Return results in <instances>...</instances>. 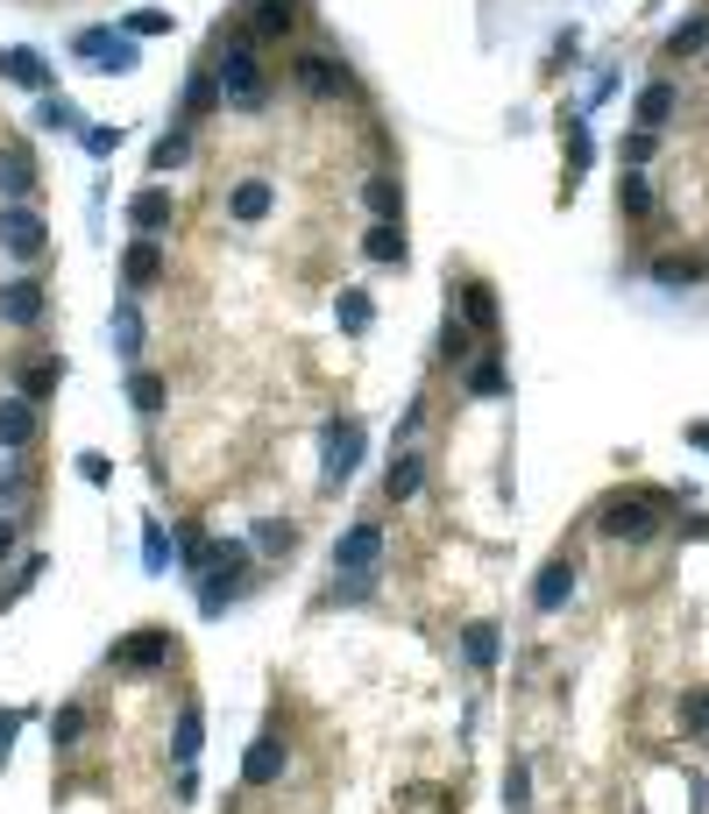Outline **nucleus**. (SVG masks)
<instances>
[{"label": "nucleus", "mask_w": 709, "mask_h": 814, "mask_svg": "<svg viewBox=\"0 0 709 814\" xmlns=\"http://www.w3.org/2000/svg\"><path fill=\"white\" fill-rule=\"evenodd\" d=\"M362 206H370L376 220H397V206H405V191H397V178H370V185H362Z\"/></svg>", "instance_id": "obj_27"}, {"label": "nucleus", "mask_w": 709, "mask_h": 814, "mask_svg": "<svg viewBox=\"0 0 709 814\" xmlns=\"http://www.w3.org/2000/svg\"><path fill=\"white\" fill-rule=\"evenodd\" d=\"M170 652H178V637H170V631H128L121 645H114V666L157 673V666H170Z\"/></svg>", "instance_id": "obj_5"}, {"label": "nucleus", "mask_w": 709, "mask_h": 814, "mask_svg": "<svg viewBox=\"0 0 709 814\" xmlns=\"http://www.w3.org/2000/svg\"><path fill=\"white\" fill-rule=\"evenodd\" d=\"M43 128H79V107H71V100H43Z\"/></svg>", "instance_id": "obj_42"}, {"label": "nucleus", "mask_w": 709, "mask_h": 814, "mask_svg": "<svg viewBox=\"0 0 709 814\" xmlns=\"http://www.w3.org/2000/svg\"><path fill=\"white\" fill-rule=\"evenodd\" d=\"M298 86L319 92V100H327V92H348V64H334V57H298Z\"/></svg>", "instance_id": "obj_13"}, {"label": "nucleus", "mask_w": 709, "mask_h": 814, "mask_svg": "<svg viewBox=\"0 0 709 814\" xmlns=\"http://www.w3.org/2000/svg\"><path fill=\"white\" fill-rule=\"evenodd\" d=\"M0 248H8L14 262H36V256L50 248V227L36 220L29 206H0Z\"/></svg>", "instance_id": "obj_3"}, {"label": "nucleus", "mask_w": 709, "mask_h": 814, "mask_svg": "<svg viewBox=\"0 0 709 814\" xmlns=\"http://www.w3.org/2000/svg\"><path fill=\"white\" fill-rule=\"evenodd\" d=\"M292 546H298L292 517H263V525H256V553H292Z\"/></svg>", "instance_id": "obj_31"}, {"label": "nucleus", "mask_w": 709, "mask_h": 814, "mask_svg": "<svg viewBox=\"0 0 709 814\" xmlns=\"http://www.w3.org/2000/svg\"><path fill=\"white\" fill-rule=\"evenodd\" d=\"M121 277L136 284V290H142V284H157V277H164V256H157V241H136V248H128Z\"/></svg>", "instance_id": "obj_24"}, {"label": "nucleus", "mask_w": 709, "mask_h": 814, "mask_svg": "<svg viewBox=\"0 0 709 814\" xmlns=\"http://www.w3.org/2000/svg\"><path fill=\"white\" fill-rule=\"evenodd\" d=\"M284 736H256V751H248V765H242V780L248 786H270V780H284Z\"/></svg>", "instance_id": "obj_11"}, {"label": "nucleus", "mask_w": 709, "mask_h": 814, "mask_svg": "<svg viewBox=\"0 0 709 814\" xmlns=\"http://www.w3.org/2000/svg\"><path fill=\"white\" fill-rule=\"evenodd\" d=\"M29 433H36V404L0 397V447H29Z\"/></svg>", "instance_id": "obj_14"}, {"label": "nucleus", "mask_w": 709, "mask_h": 814, "mask_svg": "<svg viewBox=\"0 0 709 814\" xmlns=\"http://www.w3.org/2000/svg\"><path fill=\"white\" fill-rule=\"evenodd\" d=\"M0 79L22 86V92H43V86H50V64H43L36 50H0Z\"/></svg>", "instance_id": "obj_12"}, {"label": "nucleus", "mask_w": 709, "mask_h": 814, "mask_svg": "<svg viewBox=\"0 0 709 814\" xmlns=\"http://www.w3.org/2000/svg\"><path fill=\"white\" fill-rule=\"evenodd\" d=\"M86 57V64H100V71H136V43L128 36H107V29H86L79 43H71Z\"/></svg>", "instance_id": "obj_7"}, {"label": "nucleus", "mask_w": 709, "mask_h": 814, "mask_svg": "<svg viewBox=\"0 0 709 814\" xmlns=\"http://www.w3.org/2000/svg\"><path fill=\"white\" fill-rule=\"evenodd\" d=\"M227 212H235V220H263V212H270V185H263V178H242L235 199H227Z\"/></svg>", "instance_id": "obj_25"}, {"label": "nucleus", "mask_w": 709, "mask_h": 814, "mask_svg": "<svg viewBox=\"0 0 709 814\" xmlns=\"http://www.w3.org/2000/svg\"><path fill=\"white\" fill-rule=\"evenodd\" d=\"M582 170H589V128H582V121H568V185L582 178Z\"/></svg>", "instance_id": "obj_37"}, {"label": "nucleus", "mask_w": 709, "mask_h": 814, "mask_svg": "<svg viewBox=\"0 0 709 814\" xmlns=\"http://www.w3.org/2000/svg\"><path fill=\"white\" fill-rule=\"evenodd\" d=\"M86 729H92V715H86V708H57L50 744H57V751H71V744H86Z\"/></svg>", "instance_id": "obj_30"}, {"label": "nucleus", "mask_w": 709, "mask_h": 814, "mask_svg": "<svg viewBox=\"0 0 709 814\" xmlns=\"http://www.w3.org/2000/svg\"><path fill=\"white\" fill-rule=\"evenodd\" d=\"M341 326H348V334H370V298H362V290H341Z\"/></svg>", "instance_id": "obj_39"}, {"label": "nucleus", "mask_w": 709, "mask_h": 814, "mask_svg": "<svg viewBox=\"0 0 709 814\" xmlns=\"http://www.w3.org/2000/svg\"><path fill=\"white\" fill-rule=\"evenodd\" d=\"M618 212H624V220H646V212H653V185H646L639 170H624V178H618Z\"/></svg>", "instance_id": "obj_23"}, {"label": "nucleus", "mask_w": 709, "mask_h": 814, "mask_svg": "<svg viewBox=\"0 0 709 814\" xmlns=\"http://www.w3.org/2000/svg\"><path fill=\"white\" fill-rule=\"evenodd\" d=\"M0 191H8V206H22L29 191H36V157H29L22 142L0 149Z\"/></svg>", "instance_id": "obj_9"}, {"label": "nucleus", "mask_w": 709, "mask_h": 814, "mask_svg": "<svg viewBox=\"0 0 709 814\" xmlns=\"http://www.w3.org/2000/svg\"><path fill=\"white\" fill-rule=\"evenodd\" d=\"M199 736H206V723H199V708H185L178 715V758L191 765V758H199Z\"/></svg>", "instance_id": "obj_38"}, {"label": "nucleus", "mask_w": 709, "mask_h": 814, "mask_svg": "<svg viewBox=\"0 0 709 814\" xmlns=\"http://www.w3.org/2000/svg\"><path fill=\"white\" fill-rule=\"evenodd\" d=\"M568 595H574V567H568V559H546V567H540V580H532V609H540V616H553V609L568 603Z\"/></svg>", "instance_id": "obj_10"}, {"label": "nucleus", "mask_w": 709, "mask_h": 814, "mask_svg": "<svg viewBox=\"0 0 709 814\" xmlns=\"http://www.w3.org/2000/svg\"><path fill=\"white\" fill-rule=\"evenodd\" d=\"M114 347H121L128 361L142 355V312H136V305H114Z\"/></svg>", "instance_id": "obj_28"}, {"label": "nucleus", "mask_w": 709, "mask_h": 814, "mask_svg": "<svg viewBox=\"0 0 709 814\" xmlns=\"http://www.w3.org/2000/svg\"><path fill=\"white\" fill-rule=\"evenodd\" d=\"M418 482H426V460H418V454H397L391 475H383V496H391V503H412Z\"/></svg>", "instance_id": "obj_16"}, {"label": "nucleus", "mask_w": 709, "mask_h": 814, "mask_svg": "<svg viewBox=\"0 0 709 814\" xmlns=\"http://www.w3.org/2000/svg\"><path fill=\"white\" fill-rule=\"evenodd\" d=\"M14 538H22V525H14V517H0V559L14 553Z\"/></svg>", "instance_id": "obj_46"}, {"label": "nucleus", "mask_w": 709, "mask_h": 814, "mask_svg": "<svg viewBox=\"0 0 709 814\" xmlns=\"http://www.w3.org/2000/svg\"><path fill=\"white\" fill-rule=\"evenodd\" d=\"M185 157H191V135H185V128H170V135H164V142H157V149H149V163H157V170H178Z\"/></svg>", "instance_id": "obj_35"}, {"label": "nucleus", "mask_w": 709, "mask_h": 814, "mask_svg": "<svg viewBox=\"0 0 709 814\" xmlns=\"http://www.w3.org/2000/svg\"><path fill=\"white\" fill-rule=\"evenodd\" d=\"M86 149L92 157H114V149H121V128H86Z\"/></svg>", "instance_id": "obj_43"}, {"label": "nucleus", "mask_w": 709, "mask_h": 814, "mask_svg": "<svg viewBox=\"0 0 709 814\" xmlns=\"http://www.w3.org/2000/svg\"><path fill=\"white\" fill-rule=\"evenodd\" d=\"M128 220H136V235L149 241V235H164L170 227V191H142L136 206H128Z\"/></svg>", "instance_id": "obj_18"}, {"label": "nucleus", "mask_w": 709, "mask_h": 814, "mask_svg": "<svg viewBox=\"0 0 709 814\" xmlns=\"http://www.w3.org/2000/svg\"><path fill=\"white\" fill-rule=\"evenodd\" d=\"M440 361H447V368H469V361H475V326H469V319H447V326H440Z\"/></svg>", "instance_id": "obj_19"}, {"label": "nucleus", "mask_w": 709, "mask_h": 814, "mask_svg": "<svg viewBox=\"0 0 709 814\" xmlns=\"http://www.w3.org/2000/svg\"><path fill=\"white\" fill-rule=\"evenodd\" d=\"M57 383H65V361H57V355H29V368H22V397L36 404V397H50Z\"/></svg>", "instance_id": "obj_20"}, {"label": "nucleus", "mask_w": 709, "mask_h": 814, "mask_svg": "<svg viewBox=\"0 0 709 814\" xmlns=\"http://www.w3.org/2000/svg\"><path fill=\"white\" fill-rule=\"evenodd\" d=\"M653 149H660V135H653V128H631V135H624V163H631V170L653 157Z\"/></svg>", "instance_id": "obj_40"}, {"label": "nucleus", "mask_w": 709, "mask_h": 814, "mask_svg": "<svg viewBox=\"0 0 709 814\" xmlns=\"http://www.w3.org/2000/svg\"><path fill=\"white\" fill-rule=\"evenodd\" d=\"M674 107H681V92L667 86V79H660V86H646V92H639V128H653V135H660L667 121H674Z\"/></svg>", "instance_id": "obj_17"}, {"label": "nucleus", "mask_w": 709, "mask_h": 814, "mask_svg": "<svg viewBox=\"0 0 709 814\" xmlns=\"http://www.w3.org/2000/svg\"><path fill=\"white\" fill-rule=\"evenodd\" d=\"M0 319H8V326H36V319H43V284L14 277L8 290H0Z\"/></svg>", "instance_id": "obj_8"}, {"label": "nucleus", "mask_w": 709, "mask_h": 814, "mask_svg": "<svg viewBox=\"0 0 709 814\" xmlns=\"http://www.w3.org/2000/svg\"><path fill=\"white\" fill-rule=\"evenodd\" d=\"M362 256H370V262H405V235H397L391 220H376L370 241H362Z\"/></svg>", "instance_id": "obj_26"}, {"label": "nucleus", "mask_w": 709, "mask_h": 814, "mask_svg": "<svg viewBox=\"0 0 709 814\" xmlns=\"http://www.w3.org/2000/svg\"><path fill=\"white\" fill-rule=\"evenodd\" d=\"M8 503H22V468H0V517H8Z\"/></svg>", "instance_id": "obj_44"}, {"label": "nucleus", "mask_w": 709, "mask_h": 814, "mask_svg": "<svg viewBox=\"0 0 709 814\" xmlns=\"http://www.w3.org/2000/svg\"><path fill=\"white\" fill-rule=\"evenodd\" d=\"M248 29L256 36H292V0H248Z\"/></svg>", "instance_id": "obj_21"}, {"label": "nucleus", "mask_w": 709, "mask_h": 814, "mask_svg": "<svg viewBox=\"0 0 709 814\" xmlns=\"http://www.w3.org/2000/svg\"><path fill=\"white\" fill-rule=\"evenodd\" d=\"M355 460H362V425L355 418H334L327 425V489H341V482L355 475Z\"/></svg>", "instance_id": "obj_6"}, {"label": "nucleus", "mask_w": 709, "mask_h": 814, "mask_svg": "<svg viewBox=\"0 0 709 814\" xmlns=\"http://www.w3.org/2000/svg\"><path fill=\"white\" fill-rule=\"evenodd\" d=\"M696 277H702V269L688 262V256H660V262H653V284H660V290H688Z\"/></svg>", "instance_id": "obj_33"}, {"label": "nucleus", "mask_w": 709, "mask_h": 814, "mask_svg": "<svg viewBox=\"0 0 709 814\" xmlns=\"http://www.w3.org/2000/svg\"><path fill=\"white\" fill-rule=\"evenodd\" d=\"M383 559V525H348L334 538V574H376Z\"/></svg>", "instance_id": "obj_4"}, {"label": "nucleus", "mask_w": 709, "mask_h": 814, "mask_svg": "<svg viewBox=\"0 0 709 814\" xmlns=\"http://www.w3.org/2000/svg\"><path fill=\"white\" fill-rule=\"evenodd\" d=\"M220 92L242 113H256L263 100H270V79H263V64H256V50H248V43H227V57H220Z\"/></svg>", "instance_id": "obj_2"}, {"label": "nucleus", "mask_w": 709, "mask_h": 814, "mask_svg": "<svg viewBox=\"0 0 709 814\" xmlns=\"http://www.w3.org/2000/svg\"><path fill=\"white\" fill-rule=\"evenodd\" d=\"M128 404H136V411H142V418H157V411H164V404H170V390H164V376H136V383H128Z\"/></svg>", "instance_id": "obj_32"}, {"label": "nucleus", "mask_w": 709, "mask_h": 814, "mask_svg": "<svg viewBox=\"0 0 709 814\" xmlns=\"http://www.w3.org/2000/svg\"><path fill=\"white\" fill-rule=\"evenodd\" d=\"M696 50H709V14H688V22L667 36V57H696Z\"/></svg>", "instance_id": "obj_29"}, {"label": "nucleus", "mask_w": 709, "mask_h": 814, "mask_svg": "<svg viewBox=\"0 0 709 814\" xmlns=\"http://www.w3.org/2000/svg\"><path fill=\"white\" fill-rule=\"evenodd\" d=\"M681 538H709V517H688V525H674Z\"/></svg>", "instance_id": "obj_47"}, {"label": "nucleus", "mask_w": 709, "mask_h": 814, "mask_svg": "<svg viewBox=\"0 0 709 814\" xmlns=\"http://www.w3.org/2000/svg\"><path fill=\"white\" fill-rule=\"evenodd\" d=\"M597 532L610 538V546H646V538L660 532V496H603L597 503Z\"/></svg>", "instance_id": "obj_1"}, {"label": "nucleus", "mask_w": 709, "mask_h": 814, "mask_svg": "<svg viewBox=\"0 0 709 814\" xmlns=\"http://www.w3.org/2000/svg\"><path fill=\"white\" fill-rule=\"evenodd\" d=\"M462 645H469V666H496V624H469Z\"/></svg>", "instance_id": "obj_34"}, {"label": "nucleus", "mask_w": 709, "mask_h": 814, "mask_svg": "<svg viewBox=\"0 0 709 814\" xmlns=\"http://www.w3.org/2000/svg\"><path fill=\"white\" fill-rule=\"evenodd\" d=\"M462 319L475 326V334H496V290H490L483 277L462 284Z\"/></svg>", "instance_id": "obj_15"}, {"label": "nucleus", "mask_w": 709, "mask_h": 814, "mask_svg": "<svg viewBox=\"0 0 709 814\" xmlns=\"http://www.w3.org/2000/svg\"><path fill=\"white\" fill-rule=\"evenodd\" d=\"M496 361H504L496 347H483V355L469 361V390H475V397H504V368H496Z\"/></svg>", "instance_id": "obj_22"}, {"label": "nucleus", "mask_w": 709, "mask_h": 814, "mask_svg": "<svg viewBox=\"0 0 709 814\" xmlns=\"http://www.w3.org/2000/svg\"><path fill=\"white\" fill-rule=\"evenodd\" d=\"M164 29H170L164 8H136V14H128V36H164Z\"/></svg>", "instance_id": "obj_41"}, {"label": "nucleus", "mask_w": 709, "mask_h": 814, "mask_svg": "<svg viewBox=\"0 0 709 814\" xmlns=\"http://www.w3.org/2000/svg\"><path fill=\"white\" fill-rule=\"evenodd\" d=\"M405 807H447V793L440 786H405Z\"/></svg>", "instance_id": "obj_45"}, {"label": "nucleus", "mask_w": 709, "mask_h": 814, "mask_svg": "<svg viewBox=\"0 0 709 814\" xmlns=\"http://www.w3.org/2000/svg\"><path fill=\"white\" fill-rule=\"evenodd\" d=\"M504 807H511V814H525V807H532V772H525V765H511V772H504Z\"/></svg>", "instance_id": "obj_36"}]
</instances>
